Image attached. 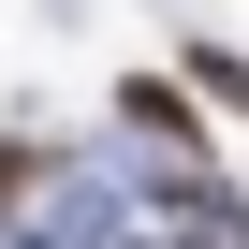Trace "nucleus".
Instances as JSON below:
<instances>
[{
  "label": "nucleus",
  "instance_id": "1",
  "mask_svg": "<svg viewBox=\"0 0 249 249\" xmlns=\"http://www.w3.org/2000/svg\"><path fill=\"white\" fill-rule=\"evenodd\" d=\"M15 191H30V147H0V205H15Z\"/></svg>",
  "mask_w": 249,
  "mask_h": 249
}]
</instances>
